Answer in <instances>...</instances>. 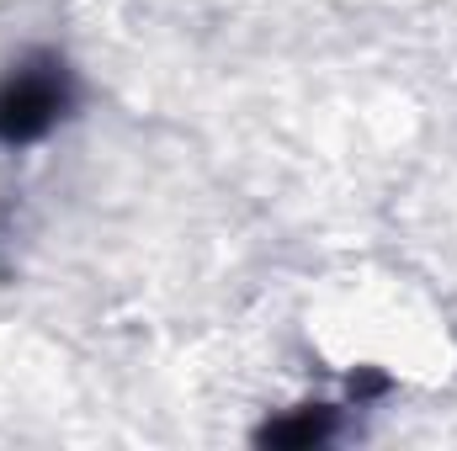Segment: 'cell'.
Instances as JSON below:
<instances>
[{"mask_svg": "<svg viewBox=\"0 0 457 451\" xmlns=\"http://www.w3.org/2000/svg\"><path fill=\"white\" fill-rule=\"evenodd\" d=\"M75 112V70L59 53H27L0 75V144H43Z\"/></svg>", "mask_w": 457, "mask_h": 451, "instance_id": "1", "label": "cell"}]
</instances>
